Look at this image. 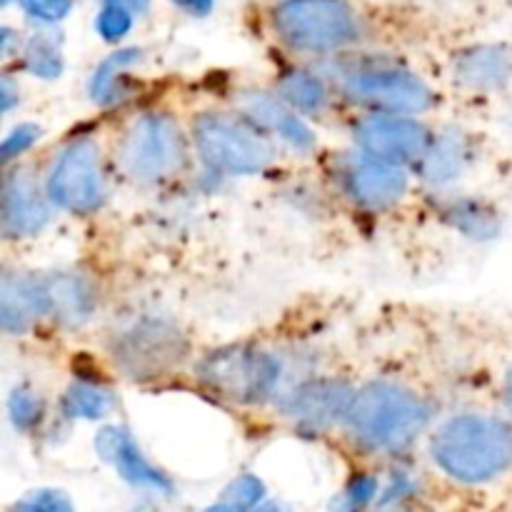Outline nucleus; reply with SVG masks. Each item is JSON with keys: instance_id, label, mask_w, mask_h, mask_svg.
Instances as JSON below:
<instances>
[{"instance_id": "1", "label": "nucleus", "mask_w": 512, "mask_h": 512, "mask_svg": "<svg viewBox=\"0 0 512 512\" xmlns=\"http://www.w3.org/2000/svg\"><path fill=\"white\" fill-rule=\"evenodd\" d=\"M428 418V405L415 390L390 380H375L355 390L343 423L360 450L395 455L423 435Z\"/></svg>"}, {"instance_id": "2", "label": "nucleus", "mask_w": 512, "mask_h": 512, "mask_svg": "<svg viewBox=\"0 0 512 512\" xmlns=\"http://www.w3.org/2000/svg\"><path fill=\"white\" fill-rule=\"evenodd\" d=\"M430 455L458 483H493L512 468V420L485 413L455 415L433 435Z\"/></svg>"}, {"instance_id": "3", "label": "nucleus", "mask_w": 512, "mask_h": 512, "mask_svg": "<svg viewBox=\"0 0 512 512\" xmlns=\"http://www.w3.org/2000/svg\"><path fill=\"white\" fill-rule=\"evenodd\" d=\"M270 23L275 38L295 53H338L360 40V18L345 0H283Z\"/></svg>"}, {"instance_id": "4", "label": "nucleus", "mask_w": 512, "mask_h": 512, "mask_svg": "<svg viewBox=\"0 0 512 512\" xmlns=\"http://www.w3.org/2000/svg\"><path fill=\"white\" fill-rule=\"evenodd\" d=\"M185 158L183 130L165 113H140L118 140V165L135 183H163L183 170Z\"/></svg>"}, {"instance_id": "5", "label": "nucleus", "mask_w": 512, "mask_h": 512, "mask_svg": "<svg viewBox=\"0 0 512 512\" xmlns=\"http://www.w3.org/2000/svg\"><path fill=\"white\" fill-rule=\"evenodd\" d=\"M198 383L210 395L235 405L263 403L280 380V363L273 355L248 345L213 350L198 363Z\"/></svg>"}, {"instance_id": "6", "label": "nucleus", "mask_w": 512, "mask_h": 512, "mask_svg": "<svg viewBox=\"0 0 512 512\" xmlns=\"http://www.w3.org/2000/svg\"><path fill=\"white\" fill-rule=\"evenodd\" d=\"M193 145L220 173H260L273 160V148L258 125L228 113L198 115L193 120Z\"/></svg>"}, {"instance_id": "7", "label": "nucleus", "mask_w": 512, "mask_h": 512, "mask_svg": "<svg viewBox=\"0 0 512 512\" xmlns=\"http://www.w3.org/2000/svg\"><path fill=\"white\" fill-rule=\"evenodd\" d=\"M50 203L73 215H90L105 203L103 153L93 138H78L60 150L48 173Z\"/></svg>"}, {"instance_id": "8", "label": "nucleus", "mask_w": 512, "mask_h": 512, "mask_svg": "<svg viewBox=\"0 0 512 512\" xmlns=\"http://www.w3.org/2000/svg\"><path fill=\"white\" fill-rule=\"evenodd\" d=\"M343 93L375 113L413 115L435 105V93L420 75L393 65H365L343 78Z\"/></svg>"}, {"instance_id": "9", "label": "nucleus", "mask_w": 512, "mask_h": 512, "mask_svg": "<svg viewBox=\"0 0 512 512\" xmlns=\"http://www.w3.org/2000/svg\"><path fill=\"white\" fill-rule=\"evenodd\" d=\"M188 343L170 323L145 318L123 330L115 345V360L130 378H158L180 363Z\"/></svg>"}, {"instance_id": "10", "label": "nucleus", "mask_w": 512, "mask_h": 512, "mask_svg": "<svg viewBox=\"0 0 512 512\" xmlns=\"http://www.w3.org/2000/svg\"><path fill=\"white\" fill-rule=\"evenodd\" d=\"M355 140L360 150L393 165L420 163L433 135L420 120L410 115L373 113L355 123Z\"/></svg>"}, {"instance_id": "11", "label": "nucleus", "mask_w": 512, "mask_h": 512, "mask_svg": "<svg viewBox=\"0 0 512 512\" xmlns=\"http://www.w3.org/2000/svg\"><path fill=\"white\" fill-rule=\"evenodd\" d=\"M338 183L345 198L360 208L383 210L408 193V175L403 165L385 163L373 155H350L340 163Z\"/></svg>"}, {"instance_id": "12", "label": "nucleus", "mask_w": 512, "mask_h": 512, "mask_svg": "<svg viewBox=\"0 0 512 512\" xmlns=\"http://www.w3.org/2000/svg\"><path fill=\"white\" fill-rule=\"evenodd\" d=\"M95 450L133 488L153 490V493H170L173 490L168 475L145 458L143 450L138 448L135 438L125 428L100 430L98 438H95Z\"/></svg>"}, {"instance_id": "13", "label": "nucleus", "mask_w": 512, "mask_h": 512, "mask_svg": "<svg viewBox=\"0 0 512 512\" xmlns=\"http://www.w3.org/2000/svg\"><path fill=\"white\" fill-rule=\"evenodd\" d=\"M50 195L28 170H15L3 183V233L8 238H30L40 233L50 218Z\"/></svg>"}, {"instance_id": "14", "label": "nucleus", "mask_w": 512, "mask_h": 512, "mask_svg": "<svg viewBox=\"0 0 512 512\" xmlns=\"http://www.w3.org/2000/svg\"><path fill=\"white\" fill-rule=\"evenodd\" d=\"M353 393L335 380H315L295 390L285 403V415L293 418L300 428H328L340 423L348 413Z\"/></svg>"}, {"instance_id": "15", "label": "nucleus", "mask_w": 512, "mask_h": 512, "mask_svg": "<svg viewBox=\"0 0 512 512\" xmlns=\"http://www.w3.org/2000/svg\"><path fill=\"white\" fill-rule=\"evenodd\" d=\"M0 303H3L0 305L3 330L10 335L25 333L40 318L50 315L43 278H33V275H5Z\"/></svg>"}, {"instance_id": "16", "label": "nucleus", "mask_w": 512, "mask_h": 512, "mask_svg": "<svg viewBox=\"0 0 512 512\" xmlns=\"http://www.w3.org/2000/svg\"><path fill=\"white\" fill-rule=\"evenodd\" d=\"M455 78L470 90H500L512 83V45H475L455 60Z\"/></svg>"}, {"instance_id": "17", "label": "nucleus", "mask_w": 512, "mask_h": 512, "mask_svg": "<svg viewBox=\"0 0 512 512\" xmlns=\"http://www.w3.org/2000/svg\"><path fill=\"white\" fill-rule=\"evenodd\" d=\"M285 105L288 103H285L280 95H248L245 113H248L250 123H255L258 128L270 130V133L283 138L288 145H293L295 150L313 148L315 138L308 130V125L300 120V115H295L293 110L285 108Z\"/></svg>"}, {"instance_id": "18", "label": "nucleus", "mask_w": 512, "mask_h": 512, "mask_svg": "<svg viewBox=\"0 0 512 512\" xmlns=\"http://www.w3.org/2000/svg\"><path fill=\"white\" fill-rule=\"evenodd\" d=\"M470 160H473V148H470L468 135L460 133V130H445L443 135L430 140L428 150L420 158L418 170L428 183L443 185L465 173Z\"/></svg>"}, {"instance_id": "19", "label": "nucleus", "mask_w": 512, "mask_h": 512, "mask_svg": "<svg viewBox=\"0 0 512 512\" xmlns=\"http://www.w3.org/2000/svg\"><path fill=\"white\" fill-rule=\"evenodd\" d=\"M43 283L53 318L68 325H78L90 318L95 310V290L88 280L75 273H58L45 275Z\"/></svg>"}, {"instance_id": "20", "label": "nucleus", "mask_w": 512, "mask_h": 512, "mask_svg": "<svg viewBox=\"0 0 512 512\" xmlns=\"http://www.w3.org/2000/svg\"><path fill=\"white\" fill-rule=\"evenodd\" d=\"M278 95L295 110V113H323L328 108V88L318 75L308 70H288L278 80Z\"/></svg>"}, {"instance_id": "21", "label": "nucleus", "mask_w": 512, "mask_h": 512, "mask_svg": "<svg viewBox=\"0 0 512 512\" xmlns=\"http://www.w3.org/2000/svg\"><path fill=\"white\" fill-rule=\"evenodd\" d=\"M140 60V50L125 48L118 53L110 55L108 60L98 65L93 75V83H90V93L98 103L108 105L115 103L125 95V80H128L130 68Z\"/></svg>"}, {"instance_id": "22", "label": "nucleus", "mask_w": 512, "mask_h": 512, "mask_svg": "<svg viewBox=\"0 0 512 512\" xmlns=\"http://www.w3.org/2000/svg\"><path fill=\"white\" fill-rule=\"evenodd\" d=\"M63 413L75 420H98L115 405L113 390L93 380H75L63 395Z\"/></svg>"}, {"instance_id": "23", "label": "nucleus", "mask_w": 512, "mask_h": 512, "mask_svg": "<svg viewBox=\"0 0 512 512\" xmlns=\"http://www.w3.org/2000/svg\"><path fill=\"white\" fill-rule=\"evenodd\" d=\"M263 498V480L255 478V475H240L218 495L213 505L205 508V512H250L263 503Z\"/></svg>"}, {"instance_id": "24", "label": "nucleus", "mask_w": 512, "mask_h": 512, "mask_svg": "<svg viewBox=\"0 0 512 512\" xmlns=\"http://www.w3.org/2000/svg\"><path fill=\"white\" fill-rule=\"evenodd\" d=\"M23 65L38 78H58L63 73V50L58 40L45 33L30 38L23 48Z\"/></svg>"}, {"instance_id": "25", "label": "nucleus", "mask_w": 512, "mask_h": 512, "mask_svg": "<svg viewBox=\"0 0 512 512\" xmlns=\"http://www.w3.org/2000/svg\"><path fill=\"white\" fill-rule=\"evenodd\" d=\"M450 215H455V225H458V230L473 235V238H493L500 228L493 210L485 208L483 203H475V200H470V203H463V205L458 203Z\"/></svg>"}, {"instance_id": "26", "label": "nucleus", "mask_w": 512, "mask_h": 512, "mask_svg": "<svg viewBox=\"0 0 512 512\" xmlns=\"http://www.w3.org/2000/svg\"><path fill=\"white\" fill-rule=\"evenodd\" d=\"M8 413L15 428L28 433V430L38 428L40 420H43V400L38 398V393H33V390L25 388V385H20V388H15L13 395H10Z\"/></svg>"}, {"instance_id": "27", "label": "nucleus", "mask_w": 512, "mask_h": 512, "mask_svg": "<svg viewBox=\"0 0 512 512\" xmlns=\"http://www.w3.org/2000/svg\"><path fill=\"white\" fill-rule=\"evenodd\" d=\"M375 493H378V480L370 478V475H358L333 500V512H365L373 503Z\"/></svg>"}, {"instance_id": "28", "label": "nucleus", "mask_w": 512, "mask_h": 512, "mask_svg": "<svg viewBox=\"0 0 512 512\" xmlns=\"http://www.w3.org/2000/svg\"><path fill=\"white\" fill-rule=\"evenodd\" d=\"M95 28L103 35L108 43H118L120 38L128 35V30L133 28V10L125 8L120 3H110L105 0L103 10L98 13V20H95Z\"/></svg>"}, {"instance_id": "29", "label": "nucleus", "mask_w": 512, "mask_h": 512, "mask_svg": "<svg viewBox=\"0 0 512 512\" xmlns=\"http://www.w3.org/2000/svg\"><path fill=\"white\" fill-rule=\"evenodd\" d=\"M10 512H75L70 500L60 490H33L10 508Z\"/></svg>"}, {"instance_id": "30", "label": "nucleus", "mask_w": 512, "mask_h": 512, "mask_svg": "<svg viewBox=\"0 0 512 512\" xmlns=\"http://www.w3.org/2000/svg\"><path fill=\"white\" fill-rule=\"evenodd\" d=\"M20 5L25 8V13L33 15L35 20H43V23H55V20H63L70 10V0H20Z\"/></svg>"}, {"instance_id": "31", "label": "nucleus", "mask_w": 512, "mask_h": 512, "mask_svg": "<svg viewBox=\"0 0 512 512\" xmlns=\"http://www.w3.org/2000/svg\"><path fill=\"white\" fill-rule=\"evenodd\" d=\"M38 135H40V130L35 128V125H18V128H15L8 138H5L3 158L13 160V158H18V155H23L25 150H28L30 145L38 140Z\"/></svg>"}, {"instance_id": "32", "label": "nucleus", "mask_w": 512, "mask_h": 512, "mask_svg": "<svg viewBox=\"0 0 512 512\" xmlns=\"http://www.w3.org/2000/svg\"><path fill=\"white\" fill-rule=\"evenodd\" d=\"M173 3H178L183 10H190V13L203 15V13H208L210 5H213V0H173Z\"/></svg>"}, {"instance_id": "33", "label": "nucleus", "mask_w": 512, "mask_h": 512, "mask_svg": "<svg viewBox=\"0 0 512 512\" xmlns=\"http://www.w3.org/2000/svg\"><path fill=\"white\" fill-rule=\"evenodd\" d=\"M110 3L125 5V8H130L133 13H143V10L148 8V0H110Z\"/></svg>"}, {"instance_id": "34", "label": "nucleus", "mask_w": 512, "mask_h": 512, "mask_svg": "<svg viewBox=\"0 0 512 512\" xmlns=\"http://www.w3.org/2000/svg\"><path fill=\"white\" fill-rule=\"evenodd\" d=\"M250 512H290V510H288V505H283V503H263Z\"/></svg>"}, {"instance_id": "35", "label": "nucleus", "mask_w": 512, "mask_h": 512, "mask_svg": "<svg viewBox=\"0 0 512 512\" xmlns=\"http://www.w3.org/2000/svg\"><path fill=\"white\" fill-rule=\"evenodd\" d=\"M505 400H508V410H510V415H512V370H510V375H508V383H505Z\"/></svg>"}]
</instances>
